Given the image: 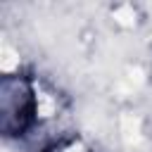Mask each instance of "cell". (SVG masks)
Masks as SVG:
<instances>
[{"label": "cell", "mask_w": 152, "mask_h": 152, "mask_svg": "<svg viewBox=\"0 0 152 152\" xmlns=\"http://www.w3.org/2000/svg\"><path fill=\"white\" fill-rule=\"evenodd\" d=\"M43 119L40 88L31 76L14 74L5 76L0 83V131L5 140L24 138Z\"/></svg>", "instance_id": "6da1fadb"}, {"label": "cell", "mask_w": 152, "mask_h": 152, "mask_svg": "<svg viewBox=\"0 0 152 152\" xmlns=\"http://www.w3.org/2000/svg\"><path fill=\"white\" fill-rule=\"evenodd\" d=\"M40 152H95L83 138H76V135H64V138H57L52 142H48L45 147H40Z\"/></svg>", "instance_id": "7a4b0ae2"}]
</instances>
